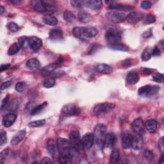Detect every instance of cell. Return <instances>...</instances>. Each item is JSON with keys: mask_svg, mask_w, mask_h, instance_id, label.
Wrapping results in <instances>:
<instances>
[{"mask_svg": "<svg viewBox=\"0 0 164 164\" xmlns=\"http://www.w3.org/2000/svg\"><path fill=\"white\" fill-rule=\"evenodd\" d=\"M140 6H141V8L143 9H145V10L150 9L152 6V3L149 1H143L141 2Z\"/></svg>", "mask_w": 164, "mask_h": 164, "instance_id": "816d5d0a", "label": "cell"}, {"mask_svg": "<svg viewBox=\"0 0 164 164\" xmlns=\"http://www.w3.org/2000/svg\"><path fill=\"white\" fill-rule=\"evenodd\" d=\"M10 64H3V65H2V66L0 67V71H1V72L5 71V69H8L9 67H10Z\"/></svg>", "mask_w": 164, "mask_h": 164, "instance_id": "680465c9", "label": "cell"}, {"mask_svg": "<svg viewBox=\"0 0 164 164\" xmlns=\"http://www.w3.org/2000/svg\"><path fill=\"white\" fill-rule=\"evenodd\" d=\"M72 157L69 154H61L58 158V161L61 163H71Z\"/></svg>", "mask_w": 164, "mask_h": 164, "instance_id": "d590c367", "label": "cell"}, {"mask_svg": "<svg viewBox=\"0 0 164 164\" xmlns=\"http://www.w3.org/2000/svg\"><path fill=\"white\" fill-rule=\"evenodd\" d=\"M17 118V114L15 113H9L4 116L2 120V124L4 127L8 128L11 126Z\"/></svg>", "mask_w": 164, "mask_h": 164, "instance_id": "9a60e30c", "label": "cell"}, {"mask_svg": "<svg viewBox=\"0 0 164 164\" xmlns=\"http://www.w3.org/2000/svg\"><path fill=\"white\" fill-rule=\"evenodd\" d=\"M106 17L108 21L113 23H120L124 21L126 18V15L119 11H110L106 14Z\"/></svg>", "mask_w": 164, "mask_h": 164, "instance_id": "8992f818", "label": "cell"}, {"mask_svg": "<svg viewBox=\"0 0 164 164\" xmlns=\"http://www.w3.org/2000/svg\"><path fill=\"white\" fill-rule=\"evenodd\" d=\"M12 85V81H7L4 82V83L1 85V90L3 91L5 89L8 88L10 85Z\"/></svg>", "mask_w": 164, "mask_h": 164, "instance_id": "f5cc1de1", "label": "cell"}, {"mask_svg": "<svg viewBox=\"0 0 164 164\" xmlns=\"http://www.w3.org/2000/svg\"><path fill=\"white\" fill-rule=\"evenodd\" d=\"M133 131L137 135H143L145 132L144 123L141 118H137L134 120L131 124Z\"/></svg>", "mask_w": 164, "mask_h": 164, "instance_id": "30bf717a", "label": "cell"}, {"mask_svg": "<svg viewBox=\"0 0 164 164\" xmlns=\"http://www.w3.org/2000/svg\"><path fill=\"white\" fill-rule=\"evenodd\" d=\"M132 140H133V135L131 134L128 131L124 132L123 133V139H122L123 147L125 149V150H128V149L131 148Z\"/></svg>", "mask_w": 164, "mask_h": 164, "instance_id": "2e32d148", "label": "cell"}, {"mask_svg": "<svg viewBox=\"0 0 164 164\" xmlns=\"http://www.w3.org/2000/svg\"><path fill=\"white\" fill-rule=\"evenodd\" d=\"M26 130H23L19 131L16 135L13 137L11 140V144L12 146H17L20 142H21L24 139V138L26 136Z\"/></svg>", "mask_w": 164, "mask_h": 164, "instance_id": "7402d4cb", "label": "cell"}, {"mask_svg": "<svg viewBox=\"0 0 164 164\" xmlns=\"http://www.w3.org/2000/svg\"><path fill=\"white\" fill-rule=\"evenodd\" d=\"M47 5H48L47 2L36 1L33 2V8L37 12H42L45 14L47 9Z\"/></svg>", "mask_w": 164, "mask_h": 164, "instance_id": "44dd1931", "label": "cell"}, {"mask_svg": "<svg viewBox=\"0 0 164 164\" xmlns=\"http://www.w3.org/2000/svg\"><path fill=\"white\" fill-rule=\"evenodd\" d=\"M19 105V102L18 100H14L9 102L8 106L6 107V108H8L9 111H14L18 108Z\"/></svg>", "mask_w": 164, "mask_h": 164, "instance_id": "f35d334b", "label": "cell"}, {"mask_svg": "<svg viewBox=\"0 0 164 164\" xmlns=\"http://www.w3.org/2000/svg\"><path fill=\"white\" fill-rule=\"evenodd\" d=\"M58 151L61 154H68L69 153L71 144L69 140L64 138H58L57 140Z\"/></svg>", "mask_w": 164, "mask_h": 164, "instance_id": "52a82bcc", "label": "cell"}, {"mask_svg": "<svg viewBox=\"0 0 164 164\" xmlns=\"http://www.w3.org/2000/svg\"><path fill=\"white\" fill-rule=\"evenodd\" d=\"M69 143L71 146L78 149L81 148L80 135L78 131H72L69 135Z\"/></svg>", "mask_w": 164, "mask_h": 164, "instance_id": "4fadbf2b", "label": "cell"}, {"mask_svg": "<svg viewBox=\"0 0 164 164\" xmlns=\"http://www.w3.org/2000/svg\"><path fill=\"white\" fill-rule=\"evenodd\" d=\"M48 105L47 102H44L43 103H42L41 105H39L38 106H35L33 109L30 111V114L31 115H36V114H39L41 111H42L44 108H45Z\"/></svg>", "mask_w": 164, "mask_h": 164, "instance_id": "836d02e7", "label": "cell"}, {"mask_svg": "<svg viewBox=\"0 0 164 164\" xmlns=\"http://www.w3.org/2000/svg\"><path fill=\"white\" fill-rule=\"evenodd\" d=\"M20 49V46L18 43H14L8 50V54L9 55H14L18 53Z\"/></svg>", "mask_w": 164, "mask_h": 164, "instance_id": "8d00e7d4", "label": "cell"}, {"mask_svg": "<svg viewBox=\"0 0 164 164\" xmlns=\"http://www.w3.org/2000/svg\"><path fill=\"white\" fill-rule=\"evenodd\" d=\"M72 34L76 38L88 39L94 37L98 34V30L92 26L75 27L72 29Z\"/></svg>", "mask_w": 164, "mask_h": 164, "instance_id": "6da1fadb", "label": "cell"}, {"mask_svg": "<svg viewBox=\"0 0 164 164\" xmlns=\"http://www.w3.org/2000/svg\"><path fill=\"white\" fill-rule=\"evenodd\" d=\"M47 150L50 154L52 156V157L55 159H58L59 158V151L57 147V144L56 142L52 139H48L47 142Z\"/></svg>", "mask_w": 164, "mask_h": 164, "instance_id": "8fae6325", "label": "cell"}, {"mask_svg": "<svg viewBox=\"0 0 164 164\" xmlns=\"http://www.w3.org/2000/svg\"><path fill=\"white\" fill-rule=\"evenodd\" d=\"M105 39L110 45H112V44L120 43L121 35L120 32L117 29H110L105 33Z\"/></svg>", "mask_w": 164, "mask_h": 164, "instance_id": "5b68a950", "label": "cell"}, {"mask_svg": "<svg viewBox=\"0 0 164 164\" xmlns=\"http://www.w3.org/2000/svg\"><path fill=\"white\" fill-rule=\"evenodd\" d=\"M156 21V18L151 14H148L144 19V23L146 25H150L154 23Z\"/></svg>", "mask_w": 164, "mask_h": 164, "instance_id": "7bdbcfd3", "label": "cell"}, {"mask_svg": "<svg viewBox=\"0 0 164 164\" xmlns=\"http://www.w3.org/2000/svg\"><path fill=\"white\" fill-rule=\"evenodd\" d=\"M158 146H159V148L160 149V151H162V153H163V150H164V147H163V137H162L159 142H158Z\"/></svg>", "mask_w": 164, "mask_h": 164, "instance_id": "9f6ffc18", "label": "cell"}, {"mask_svg": "<svg viewBox=\"0 0 164 164\" xmlns=\"http://www.w3.org/2000/svg\"><path fill=\"white\" fill-rule=\"evenodd\" d=\"M45 123H46L45 119H41V120L35 121H32L31 123H29L28 124V126H29V127H32V128H36V127H40V126H43Z\"/></svg>", "mask_w": 164, "mask_h": 164, "instance_id": "b9f144b4", "label": "cell"}, {"mask_svg": "<svg viewBox=\"0 0 164 164\" xmlns=\"http://www.w3.org/2000/svg\"><path fill=\"white\" fill-rule=\"evenodd\" d=\"M143 37L145 39H147V38H150L152 36V31H151V29H149L147 30H146L143 35Z\"/></svg>", "mask_w": 164, "mask_h": 164, "instance_id": "11a10c76", "label": "cell"}, {"mask_svg": "<svg viewBox=\"0 0 164 164\" xmlns=\"http://www.w3.org/2000/svg\"><path fill=\"white\" fill-rule=\"evenodd\" d=\"M144 157L146 160H147L149 162H151L154 160V156L151 151L146 150L144 151Z\"/></svg>", "mask_w": 164, "mask_h": 164, "instance_id": "f6af8a7d", "label": "cell"}, {"mask_svg": "<svg viewBox=\"0 0 164 164\" xmlns=\"http://www.w3.org/2000/svg\"><path fill=\"white\" fill-rule=\"evenodd\" d=\"M95 71L103 74H110L113 72V68L108 64H98L95 67Z\"/></svg>", "mask_w": 164, "mask_h": 164, "instance_id": "ac0fdd59", "label": "cell"}, {"mask_svg": "<svg viewBox=\"0 0 164 164\" xmlns=\"http://www.w3.org/2000/svg\"><path fill=\"white\" fill-rule=\"evenodd\" d=\"M41 163H52L53 162H52V161L50 160V158H49L48 157H44L42 160Z\"/></svg>", "mask_w": 164, "mask_h": 164, "instance_id": "6f0895ef", "label": "cell"}, {"mask_svg": "<svg viewBox=\"0 0 164 164\" xmlns=\"http://www.w3.org/2000/svg\"><path fill=\"white\" fill-rule=\"evenodd\" d=\"M28 46L30 48L34 51H38L42 46V41L39 37H28Z\"/></svg>", "mask_w": 164, "mask_h": 164, "instance_id": "5bb4252c", "label": "cell"}, {"mask_svg": "<svg viewBox=\"0 0 164 164\" xmlns=\"http://www.w3.org/2000/svg\"><path fill=\"white\" fill-rule=\"evenodd\" d=\"M25 87H26V85L24 82L19 81L16 84V87H15V89H16V90L19 92H22L24 91Z\"/></svg>", "mask_w": 164, "mask_h": 164, "instance_id": "bcb514c9", "label": "cell"}, {"mask_svg": "<svg viewBox=\"0 0 164 164\" xmlns=\"http://www.w3.org/2000/svg\"><path fill=\"white\" fill-rule=\"evenodd\" d=\"M102 5V2L100 0H88L85 2V5L94 10H100L101 8Z\"/></svg>", "mask_w": 164, "mask_h": 164, "instance_id": "cb8c5ba5", "label": "cell"}, {"mask_svg": "<svg viewBox=\"0 0 164 164\" xmlns=\"http://www.w3.org/2000/svg\"><path fill=\"white\" fill-rule=\"evenodd\" d=\"M143 146V139L142 138V136L140 135H133V140H132V144L131 147L133 150L139 151L140 150Z\"/></svg>", "mask_w": 164, "mask_h": 164, "instance_id": "d6986e66", "label": "cell"}, {"mask_svg": "<svg viewBox=\"0 0 164 164\" xmlns=\"http://www.w3.org/2000/svg\"><path fill=\"white\" fill-rule=\"evenodd\" d=\"M7 28H8L10 31L12 32H16L19 29L18 25L16 23H14V22H10V23L7 24Z\"/></svg>", "mask_w": 164, "mask_h": 164, "instance_id": "ee69618b", "label": "cell"}, {"mask_svg": "<svg viewBox=\"0 0 164 164\" xmlns=\"http://www.w3.org/2000/svg\"><path fill=\"white\" fill-rule=\"evenodd\" d=\"M160 91V87L156 85H147L141 87L138 91L139 95L144 97H151L158 94Z\"/></svg>", "mask_w": 164, "mask_h": 164, "instance_id": "277c9868", "label": "cell"}, {"mask_svg": "<svg viewBox=\"0 0 164 164\" xmlns=\"http://www.w3.org/2000/svg\"><path fill=\"white\" fill-rule=\"evenodd\" d=\"M64 19L65 21L71 23L75 21L76 17L74 16V14L72 13L71 11L65 10L64 13Z\"/></svg>", "mask_w": 164, "mask_h": 164, "instance_id": "d6a6232c", "label": "cell"}, {"mask_svg": "<svg viewBox=\"0 0 164 164\" xmlns=\"http://www.w3.org/2000/svg\"><path fill=\"white\" fill-rule=\"evenodd\" d=\"M109 9L111 10H116L119 11H130V10H133L135 8L133 6H131L130 5H121V4H111L109 5Z\"/></svg>", "mask_w": 164, "mask_h": 164, "instance_id": "484cf974", "label": "cell"}, {"mask_svg": "<svg viewBox=\"0 0 164 164\" xmlns=\"http://www.w3.org/2000/svg\"><path fill=\"white\" fill-rule=\"evenodd\" d=\"M27 68L31 70H36L39 68L40 67V62L38 59L35 58H32L28 60L26 62Z\"/></svg>", "mask_w": 164, "mask_h": 164, "instance_id": "f1b7e54d", "label": "cell"}, {"mask_svg": "<svg viewBox=\"0 0 164 164\" xmlns=\"http://www.w3.org/2000/svg\"><path fill=\"white\" fill-rule=\"evenodd\" d=\"M152 56V49L150 48H146L144 49L141 55V58L143 61H147L151 58Z\"/></svg>", "mask_w": 164, "mask_h": 164, "instance_id": "1f68e13d", "label": "cell"}, {"mask_svg": "<svg viewBox=\"0 0 164 164\" xmlns=\"http://www.w3.org/2000/svg\"><path fill=\"white\" fill-rule=\"evenodd\" d=\"M107 132V126L103 124H98L96 126L94 131V143L97 147L101 148L103 147V141Z\"/></svg>", "mask_w": 164, "mask_h": 164, "instance_id": "7a4b0ae2", "label": "cell"}, {"mask_svg": "<svg viewBox=\"0 0 164 164\" xmlns=\"http://www.w3.org/2000/svg\"><path fill=\"white\" fill-rule=\"evenodd\" d=\"M71 4L73 7H75V8H81V7L84 6V5H85V2L75 0V1H71Z\"/></svg>", "mask_w": 164, "mask_h": 164, "instance_id": "c3c4849f", "label": "cell"}, {"mask_svg": "<svg viewBox=\"0 0 164 164\" xmlns=\"http://www.w3.org/2000/svg\"><path fill=\"white\" fill-rule=\"evenodd\" d=\"M55 84V78L53 76L49 77L46 78L44 81V87L45 88H49L53 87Z\"/></svg>", "mask_w": 164, "mask_h": 164, "instance_id": "74e56055", "label": "cell"}, {"mask_svg": "<svg viewBox=\"0 0 164 164\" xmlns=\"http://www.w3.org/2000/svg\"><path fill=\"white\" fill-rule=\"evenodd\" d=\"M62 112L66 115H78L81 113V109L75 104H68L62 108Z\"/></svg>", "mask_w": 164, "mask_h": 164, "instance_id": "ba28073f", "label": "cell"}, {"mask_svg": "<svg viewBox=\"0 0 164 164\" xmlns=\"http://www.w3.org/2000/svg\"><path fill=\"white\" fill-rule=\"evenodd\" d=\"M143 72L146 74H150L151 73V69H149V68H143Z\"/></svg>", "mask_w": 164, "mask_h": 164, "instance_id": "91938a15", "label": "cell"}, {"mask_svg": "<svg viewBox=\"0 0 164 164\" xmlns=\"http://www.w3.org/2000/svg\"><path fill=\"white\" fill-rule=\"evenodd\" d=\"M143 14L139 12H131L126 16V21L131 25H135L143 19Z\"/></svg>", "mask_w": 164, "mask_h": 164, "instance_id": "7c38bea8", "label": "cell"}, {"mask_svg": "<svg viewBox=\"0 0 164 164\" xmlns=\"http://www.w3.org/2000/svg\"><path fill=\"white\" fill-rule=\"evenodd\" d=\"M115 108V105L110 103H103L96 105L94 110L93 114L96 116H100L103 114H107L110 111Z\"/></svg>", "mask_w": 164, "mask_h": 164, "instance_id": "3957f363", "label": "cell"}, {"mask_svg": "<svg viewBox=\"0 0 164 164\" xmlns=\"http://www.w3.org/2000/svg\"><path fill=\"white\" fill-rule=\"evenodd\" d=\"M9 101H10V96L7 95L5 98L3 99V100L2 101V105H1V109L2 110L5 109L6 108V107L8 106L9 103Z\"/></svg>", "mask_w": 164, "mask_h": 164, "instance_id": "f907efd6", "label": "cell"}, {"mask_svg": "<svg viewBox=\"0 0 164 164\" xmlns=\"http://www.w3.org/2000/svg\"><path fill=\"white\" fill-rule=\"evenodd\" d=\"M44 23L49 26H55L58 24V19L52 15H46L43 18Z\"/></svg>", "mask_w": 164, "mask_h": 164, "instance_id": "f546056e", "label": "cell"}, {"mask_svg": "<svg viewBox=\"0 0 164 164\" xmlns=\"http://www.w3.org/2000/svg\"><path fill=\"white\" fill-rule=\"evenodd\" d=\"M11 154V151L9 149H6V150H3L2 151L1 154H0V162L3 163V162L6 159L8 158L9 156Z\"/></svg>", "mask_w": 164, "mask_h": 164, "instance_id": "ab89813d", "label": "cell"}, {"mask_svg": "<svg viewBox=\"0 0 164 164\" xmlns=\"http://www.w3.org/2000/svg\"><path fill=\"white\" fill-rule=\"evenodd\" d=\"M144 126L145 129H146L147 131L153 133L157 130L158 123L154 119H149L144 123Z\"/></svg>", "mask_w": 164, "mask_h": 164, "instance_id": "603a6c76", "label": "cell"}, {"mask_svg": "<svg viewBox=\"0 0 164 164\" xmlns=\"http://www.w3.org/2000/svg\"><path fill=\"white\" fill-rule=\"evenodd\" d=\"M78 19L83 23H88L92 21V17L91 14L85 12H81L78 15Z\"/></svg>", "mask_w": 164, "mask_h": 164, "instance_id": "83f0119b", "label": "cell"}, {"mask_svg": "<svg viewBox=\"0 0 164 164\" xmlns=\"http://www.w3.org/2000/svg\"><path fill=\"white\" fill-rule=\"evenodd\" d=\"M0 135H1V139H0V145L3 146L6 143V141H7L6 133V131L2 130L1 132H0Z\"/></svg>", "mask_w": 164, "mask_h": 164, "instance_id": "681fc988", "label": "cell"}, {"mask_svg": "<svg viewBox=\"0 0 164 164\" xmlns=\"http://www.w3.org/2000/svg\"><path fill=\"white\" fill-rule=\"evenodd\" d=\"M159 163H163V155L161 156L160 160H159Z\"/></svg>", "mask_w": 164, "mask_h": 164, "instance_id": "be15d7a7", "label": "cell"}, {"mask_svg": "<svg viewBox=\"0 0 164 164\" xmlns=\"http://www.w3.org/2000/svg\"><path fill=\"white\" fill-rule=\"evenodd\" d=\"M109 48L114 50L121 51L124 52H126L129 50V48L127 46H126L125 44L121 43H117L115 44H112V45H109Z\"/></svg>", "mask_w": 164, "mask_h": 164, "instance_id": "4dcf8cb0", "label": "cell"}, {"mask_svg": "<svg viewBox=\"0 0 164 164\" xmlns=\"http://www.w3.org/2000/svg\"><path fill=\"white\" fill-rule=\"evenodd\" d=\"M18 44L21 48H26L28 46V37L23 36L21 37L18 40Z\"/></svg>", "mask_w": 164, "mask_h": 164, "instance_id": "60d3db41", "label": "cell"}, {"mask_svg": "<svg viewBox=\"0 0 164 164\" xmlns=\"http://www.w3.org/2000/svg\"><path fill=\"white\" fill-rule=\"evenodd\" d=\"M11 3H13L14 4H16V3H19L20 2H21V1H20V0H10V1Z\"/></svg>", "mask_w": 164, "mask_h": 164, "instance_id": "94428289", "label": "cell"}, {"mask_svg": "<svg viewBox=\"0 0 164 164\" xmlns=\"http://www.w3.org/2000/svg\"><path fill=\"white\" fill-rule=\"evenodd\" d=\"M57 67H58V65L56 63L48 65L41 70V74L43 76L49 75V74L53 72L57 69Z\"/></svg>", "mask_w": 164, "mask_h": 164, "instance_id": "4316f807", "label": "cell"}, {"mask_svg": "<svg viewBox=\"0 0 164 164\" xmlns=\"http://www.w3.org/2000/svg\"><path fill=\"white\" fill-rule=\"evenodd\" d=\"M4 10H5V9L3 8V6H0V13H1V14H2L3 13Z\"/></svg>", "mask_w": 164, "mask_h": 164, "instance_id": "6125c7cd", "label": "cell"}, {"mask_svg": "<svg viewBox=\"0 0 164 164\" xmlns=\"http://www.w3.org/2000/svg\"><path fill=\"white\" fill-rule=\"evenodd\" d=\"M153 80L158 83H163V74L160 73H155L153 76Z\"/></svg>", "mask_w": 164, "mask_h": 164, "instance_id": "7dc6e473", "label": "cell"}, {"mask_svg": "<svg viewBox=\"0 0 164 164\" xmlns=\"http://www.w3.org/2000/svg\"><path fill=\"white\" fill-rule=\"evenodd\" d=\"M94 143V134L92 133H87L81 139V146L84 150H88L92 147Z\"/></svg>", "mask_w": 164, "mask_h": 164, "instance_id": "9c48e42d", "label": "cell"}, {"mask_svg": "<svg viewBox=\"0 0 164 164\" xmlns=\"http://www.w3.org/2000/svg\"><path fill=\"white\" fill-rule=\"evenodd\" d=\"M115 143V136L113 133H108L106 134L105 139L103 141L104 147H111Z\"/></svg>", "mask_w": 164, "mask_h": 164, "instance_id": "ffe728a7", "label": "cell"}, {"mask_svg": "<svg viewBox=\"0 0 164 164\" xmlns=\"http://www.w3.org/2000/svg\"><path fill=\"white\" fill-rule=\"evenodd\" d=\"M140 80V76L139 73L135 71H131L128 72V74L126 76V82L129 85H135L138 83V81Z\"/></svg>", "mask_w": 164, "mask_h": 164, "instance_id": "e0dca14e", "label": "cell"}, {"mask_svg": "<svg viewBox=\"0 0 164 164\" xmlns=\"http://www.w3.org/2000/svg\"><path fill=\"white\" fill-rule=\"evenodd\" d=\"M161 54V49L158 47L155 46L154 48L152 50V55L153 56H159Z\"/></svg>", "mask_w": 164, "mask_h": 164, "instance_id": "db71d44e", "label": "cell"}, {"mask_svg": "<svg viewBox=\"0 0 164 164\" xmlns=\"http://www.w3.org/2000/svg\"><path fill=\"white\" fill-rule=\"evenodd\" d=\"M49 39L53 41H59L63 38V33L61 29H52L49 33Z\"/></svg>", "mask_w": 164, "mask_h": 164, "instance_id": "d4e9b609", "label": "cell"}, {"mask_svg": "<svg viewBox=\"0 0 164 164\" xmlns=\"http://www.w3.org/2000/svg\"><path fill=\"white\" fill-rule=\"evenodd\" d=\"M119 158H120V153H119V150L115 149V150H114L112 151V153H111L110 155V163H117L119 160Z\"/></svg>", "mask_w": 164, "mask_h": 164, "instance_id": "e575fe53", "label": "cell"}]
</instances>
